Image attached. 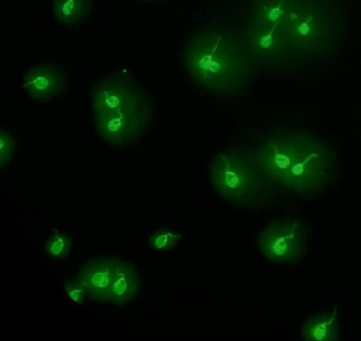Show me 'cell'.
Listing matches in <instances>:
<instances>
[{"mask_svg":"<svg viewBox=\"0 0 361 341\" xmlns=\"http://www.w3.org/2000/svg\"><path fill=\"white\" fill-rule=\"evenodd\" d=\"M298 0H252L250 20L266 24L285 23Z\"/></svg>","mask_w":361,"mask_h":341,"instance_id":"13","label":"cell"},{"mask_svg":"<svg viewBox=\"0 0 361 341\" xmlns=\"http://www.w3.org/2000/svg\"><path fill=\"white\" fill-rule=\"evenodd\" d=\"M93 0H54V17L61 24L76 25L88 18Z\"/></svg>","mask_w":361,"mask_h":341,"instance_id":"14","label":"cell"},{"mask_svg":"<svg viewBox=\"0 0 361 341\" xmlns=\"http://www.w3.org/2000/svg\"><path fill=\"white\" fill-rule=\"evenodd\" d=\"M154 107L151 99L119 108L111 114L92 115L97 133L105 143L123 148L143 139L152 125Z\"/></svg>","mask_w":361,"mask_h":341,"instance_id":"6","label":"cell"},{"mask_svg":"<svg viewBox=\"0 0 361 341\" xmlns=\"http://www.w3.org/2000/svg\"><path fill=\"white\" fill-rule=\"evenodd\" d=\"M308 234L305 224L283 217L266 225L259 232L257 246L261 255L277 265H293L305 256Z\"/></svg>","mask_w":361,"mask_h":341,"instance_id":"7","label":"cell"},{"mask_svg":"<svg viewBox=\"0 0 361 341\" xmlns=\"http://www.w3.org/2000/svg\"><path fill=\"white\" fill-rule=\"evenodd\" d=\"M69 77L60 64L44 62L34 64L25 71L23 89L35 101L47 104L66 92Z\"/></svg>","mask_w":361,"mask_h":341,"instance_id":"9","label":"cell"},{"mask_svg":"<svg viewBox=\"0 0 361 341\" xmlns=\"http://www.w3.org/2000/svg\"><path fill=\"white\" fill-rule=\"evenodd\" d=\"M283 25L301 64L334 56L346 37L344 16L335 0H298Z\"/></svg>","mask_w":361,"mask_h":341,"instance_id":"3","label":"cell"},{"mask_svg":"<svg viewBox=\"0 0 361 341\" xmlns=\"http://www.w3.org/2000/svg\"><path fill=\"white\" fill-rule=\"evenodd\" d=\"M140 1H143V2H151V1H156V0H140Z\"/></svg>","mask_w":361,"mask_h":341,"instance_id":"19","label":"cell"},{"mask_svg":"<svg viewBox=\"0 0 361 341\" xmlns=\"http://www.w3.org/2000/svg\"><path fill=\"white\" fill-rule=\"evenodd\" d=\"M73 247V238L54 230L53 236L48 238L45 243V251L48 256L56 260H66L70 255Z\"/></svg>","mask_w":361,"mask_h":341,"instance_id":"16","label":"cell"},{"mask_svg":"<svg viewBox=\"0 0 361 341\" xmlns=\"http://www.w3.org/2000/svg\"><path fill=\"white\" fill-rule=\"evenodd\" d=\"M183 64L200 88L226 97L241 95L256 69L243 32L225 25L196 30L183 48Z\"/></svg>","mask_w":361,"mask_h":341,"instance_id":"2","label":"cell"},{"mask_svg":"<svg viewBox=\"0 0 361 341\" xmlns=\"http://www.w3.org/2000/svg\"><path fill=\"white\" fill-rule=\"evenodd\" d=\"M63 288L67 298L77 305H85L87 298L86 289L82 284L76 280L63 282Z\"/></svg>","mask_w":361,"mask_h":341,"instance_id":"18","label":"cell"},{"mask_svg":"<svg viewBox=\"0 0 361 341\" xmlns=\"http://www.w3.org/2000/svg\"><path fill=\"white\" fill-rule=\"evenodd\" d=\"M149 99L143 87L130 75L111 73L102 76L93 86L90 101L92 115L111 114Z\"/></svg>","mask_w":361,"mask_h":341,"instance_id":"8","label":"cell"},{"mask_svg":"<svg viewBox=\"0 0 361 341\" xmlns=\"http://www.w3.org/2000/svg\"><path fill=\"white\" fill-rule=\"evenodd\" d=\"M301 334L305 341H338L341 339L338 306L309 317L302 325Z\"/></svg>","mask_w":361,"mask_h":341,"instance_id":"12","label":"cell"},{"mask_svg":"<svg viewBox=\"0 0 361 341\" xmlns=\"http://www.w3.org/2000/svg\"><path fill=\"white\" fill-rule=\"evenodd\" d=\"M118 257H95L82 267L76 281L85 288L90 301L111 304V286Z\"/></svg>","mask_w":361,"mask_h":341,"instance_id":"10","label":"cell"},{"mask_svg":"<svg viewBox=\"0 0 361 341\" xmlns=\"http://www.w3.org/2000/svg\"><path fill=\"white\" fill-rule=\"evenodd\" d=\"M209 174L216 192L238 208L266 207L279 192L253 149L220 151L212 157Z\"/></svg>","mask_w":361,"mask_h":341,"instance_id":"4","label":"cell"},{"mask_svg":"<svg viewBox=\"0 0 361 341\" xmlns=\"http://www.w3.org/2000/svg\"><path fill=\"white\" fill-rule=\"evenodd\" d=\"M141 285L137 266L130 261L119 260L113 277L111 304L123 307L131 304L140 295Z\"/></svg>","mask_w":361,"mask_h":341,"instance_id":"11","label":"cell"},{"mask_svg":"<svg viewBox=\"0 0 361 341\" xmlns=\"http://www.w3.org/2000/svg\"><path fill=\"white\" fill-rule=\"evenodd\" d=\"M253 150L276 189L300 198L322 195L340 173V162L331 145L308 131H276Z\"/></svg>","mask_w":361,"mask_h":341,"instance_id":"1","label":"cell"},{"mask_svg":"<svg viewBox=\"0 0 361 341\" xmlns=\"http://www.w3.org/2000/svg\"><path fill=\"white\" fill-rule=\"evenodd\" d=\"M241 32L256 68L279 72L301 66L283 23L266 24L247 19Z\"/></svg>","mask_w":361,"mask_h":341,"instance_id":"5","label":"cell"},{"mask_svg":"<svg viewBox=\"0 0 361 341\" xmlns=\"http://www.w3.org/2000/svg\"><path fill=\"white\" fill-rule=\"evenodd\" d=\"M183 234L172 228L162 227L149 237V246L157 252H169L176 249Z\"/></svg>","mask_w":361,"mask_h":341,"instance_id":"15","label":"cell"},{"mask_svg":"<svg viewBox=\"0 0 361 341\" xmlns=\"http://www.w3.org/2000/svg\"><path fill=\"white\" fill-rule=\"evenodd\" d=\"M16 150L14 136L6 130L0 131V168L3 169L11 162Z\"/></svg>","mask_w":361,"mask_h":341,"instance_id":"17","label":"cell"}]
</instances>
